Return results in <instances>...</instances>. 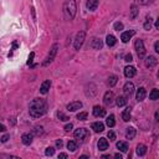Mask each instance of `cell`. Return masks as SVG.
<instances>
[{"label": "cell", "mask_w": 159, "mask_h": 159, "mask_svg": "<svg viewBox=\"0 0 159 159\" xmlns=\"http://www.w3.org/2000/svg\"><path fill=\"white\" fill-rule=\"evenodd\" d=\"M47 112V103L42 98H35L30 102L29 113L32 118H40Z\"/></svg>", "instance_id": "cell-1"}, {"label": "cell", "mask_w": 159, "mask_h": 159, "mask_svg": "<svg viewBox=\"0 0 159 159\" xmlns=\"http://www.w3.org/2000/svg\"><path fill=\"white\" fill-rule=\"evenodd\" d=\"M123 91H124V94H126V96H131V94L134 92V84L132 82H127L123 87Z\"/></svg>", "instance_id": "cell-16"}, {"label": "cell", "mask_w": 159, "mask_h": 159, "mask_svg": "<svg viewBox=\"0 0 159 159\" xmlns=\"http://www.w3.org/2000/svg\"><path fill=\"white\" fill-rule=\"evenodd\" d=\"M157 59H155L154 56H148L147 59H145V66L147 67H154L157 65Z\"/></svg>", "instance_id": "cell-20"}, {"label": "cell", "mask_w": 159, "mask_h": 159, "mask_svg": "<svg viewBox=\"0 0 159 159\" xmlns=\"http://www.w3.org/2000/svg\"><path fill=\"white\" fill-rule=\"evenodd\" d=\"M62 145H63L62 139H57V141H56V148H61Z\"/></svg>", "instance_id": "cell-45"}, {"label": "cell", "mask_w": 159, "mask_h": 159, "mask_svg": "<svg viewBox=\"0 0 159 159\" xmlns=\"http://www.w3.org/2000/svg\"><path fill=\"white\" fill-rule=\"evenodd\" d=\"M123 24L119 22V21H117L116 24H114V30H117V31H121V30H123Z\"/></svg>", "instance_id": "cell-38"}, {"label": "cell", "mask_w": 159, "mask_h": 159, "mask_svg": "<svg viewBox=\"0 0 159 159\" xmlns=\"http://www.w3.org/2000/svg\"><path fill=\"white\" fill-rule=\"evenodd\" d=\"M77 13V5L75 0H66L63 4V14L67 20H72L76 16Z\"/></svg>", "instance_id": "cell-2"}, {"label": "cell", "mask_w": 159, "mask_h": 159, "mask_svg": "<svg viewBox=\"0 0 159 159\" xmlns=\"http://www.w3.org/2000/svg\"><path fill=\"white\" fill-rule=\"evenodd\" d=\"M32 139H34V133H24L21 137V142H22V144H25V145L31 144Z\"/></svg>", "instance_id": "cell-13"}, {"label": "cell", "mask_w": 159, "mask_h": 159, "mask_svg": "<svg viewBox=\"0 0 159 159\" xmlns=\"http://www.w3.org/2000/svg\"><path fill=\"white\" fill-rule=\"evenodd\" d=\"M106 44H107V46L113 47V46L117 44V39L114 38L113 35H107V38H106Z\"/></svg>", "instance_id": "cell-24"}, {"label": "cell", "mask_w": 159, "mask_h": 159, "mask_svg": "<svg viewBox=\"0 0 159 159\" xmlns=\"http://www.w3.org/2000/svg\"><path fill=\"white\" fill-rule=\"evenodd\" d=\"M92 113H93L94 117H104L106 116V110L101 106H94Z\"/></svg>", "instance_id": "cell-11"}, {"label": "cell", "mask_w": 159, "mask_h": 159, "mask_svg": "<svg viewBox=\"0 0 159 159\" xmlns=\"http://www.w3.org/2000/svg\"><path fill=\"white\" fill-rule=\"evenodd\" d=\"M67 157H69V155H67L66 153H60V154H59V159H60V158H67Z\"/></svg>", "instance_id": "cell-47"}, {"label": "cell", "mask_w": 159, "mask_h": 159, "mask_svg": "<svg viewBox=\"0 0 159 159\" xmlns=\"http://www.w3.org/2000/svg\"><path fill=\"white\" fill-rule=\"evenodd\" d=\"M136 153H137V155H139V157H143V155H145V153H147V147H145L144 144H138Z\"/></svg>", "instance_id": "cell-22"}, {"label": "cell", "mask_w": 159, "mask_h": 159, "mask_svg": "<svg viewBox=\"0 0 159 159\" xmlns=\"http://www.w3.org/2000/svg\"><path fill=\"white\" fill-rule=\"evenodd\" d=\"M114 158H117V159H122V154H121V153H116V154H114Z\"/></svg>", "instance_id": "cell-49"}, {"label": "cell", "mask_w": 159, "mask_h": 159, "mask_svg": "<svg viewBox=\"0 0 159 159\" xmlns=\"http://www.w3.org/2000/svg\"><path fill=\"white\" fill-rule=\"evenodd\" d=\"M126 103H127V98L124 96H119V97H117V98H116V104L118 107L126 106Z\"/></svg>", "instance_id": "cell-28"}, {"label": "cell", "mask_w": 159, "mask_h": 159, "mask_svg": "<svg viewBox=\"0 0 159 159\" xmlns=\"http://www.w3.org/2000/svg\"><path fill=\"white\" fill-rule=\"evenodd\" d=\"M5 131H6V128L4 124H0V132H5Z\"/></svg>", "instance_id": "cell-48"}, {"label": "cell", "mask_w": 159, "mask_h": 159, "mask_svg": "<svg viewBox=\"0 0 159 159\" xmlns=\"http://www.w3.org/2000/svg\"><path fill=\"white\" fill-rule=\"evenodd\" d=\"M92 129L96 132V133H100V132H103L104 131V124L102 123V122H94V123H92Z\"/></svg>", "instance_id": "cell-18"}, {"label": "cell", "mask_w": 159, "mask_h": 159, "mask_svg": "<svg viewBox=\"0 0 159 159\" xmlns=\"http://www.w3.org/2000/svg\"><path fill=\"white\" fill-rule=\"evenodd\" d=\"M34 57H35V52H31V53H30V56H29V60H28V65L29 66H32Z\"/></svg>", "instance_id": "cell-40"}, {"label": "cell", "mask_w": 159, "mask_h": 159, "mask_svg": "<svg viewBox=\"0 0 159 159\" xmlns=\"http://www.w3.org/2000/svg\"><path fill=\"white\" fill-rule=\"evenodd\" d=\"M53 153H55V148H53V147H49V148H46L45 154L47 155V157H51V155H53Z\"/></svg>", "instance_id": "cell-36"}, {"label": "cell", "mask_w": 159, "mask_h": 159, "mask_svg": "<svg viewBox=\"0 0 159 159\" xmlns=\"http://www.w3.org/2000/svg\"><path fill=\"white\" fill-rule=\"evenodd\" d=\"M57 50H59V44H53L52 47L50 49V52L47 53L45 61L42 62V66H47L49 63L52 62L53 59H55V56H56V53H57Z\"/></svg>", "instance_id": "cell-3"}, {"label": "cell", "mask_w": 159, "mask_h": 159, "mask_svg": "<svg viewBox=\"0 0 159 159\" xmlns=\"http://www.w3.org/2000/svg\"><path fill=\"white\" fill-rule=\"evenodd\" d=\"M77 142L76 141H70L69 143H67V149H70L71 152H75L76 149H77Z\"/></svg>", "instance_id": "cell-32"}, {"label": "cell", "mask_w": 159, "mask_h": 159, "mask_svg": "<svg viewBox=\"0 0 159 159\" xmlns=\"http://www.w3.org/2000/svg\"><path fill=\"white\" fill-rule=\"evenodd\" d=\"M97 147H98L100 150H106L108 149V141L106 139V138H100L98 143H97Z\"/></svg>", "instance_id": "cell-17"}, {"label": "cell", "mask_w": 159, "mask_h": 159, "mask_svg": "<svg viewBox=\"0 0 159 159\" xmlns=\"http://www.w3.org/2000/svg\"><path fill=\"white\" fill-rule=\"evenodd\" d=\"M100 5V0H87L86 3V8L90 10V11H94Z\"/></svg>", "instance_id": "cell-14"}, {"label": "cell", "mask_w": 159, "mask_h": 159, "mask_svg": "<svg viewBox=\"0 0 159 159\" xmlns=\"http://www.w3.org/2000/svg\"><path fill=\"white\" fill-rule=\"evenodd\" d=\"M134 35H136V31H134V30H129V31H124V32H122V35H121L122 42H123V44H127L132 38H133Z\"/></svg>", "instance_id": "cell-7"}, {"label": "cell", "mask_w": 159, "mask_h": 159, "mask_svg": "<svg viewBox=\"0 0 159 159\" xmlns=\"http://www.w3.org/2000/svg\"><path fill=\"white\" fill-rule=\"evenodd\" d=\"M136 134H137V131L134 129L133 127L127 128V131H126V138L127 139H133V138L136 137Z\"/></svg>", "instance_id": "cell-21"}, {"label": "cell", "mask_w": 159, "mask_h": 159, "mask_svg": "<svg viewBox=\"0 0 159 159\" xmlns=\"http://www.w3.org/2000/svg\"><path fill=\"white\" fill-rule=\"evenodd\" d=\"M134 49H136L137 55H138L139 59H143V57L145 56V47H144L143 40H141V39L136 40V42H134Z\"/></svg>", "instance_id": "cell-5"}, {"label": "cell", "mask_w": 159, "mask_h": 159, "mask_svg": "<svg viewBox=\"0 0 159 159\" xmlns=\"http://www.w3.org/2000/svg\"><path fill=\"white\" fill-rule=\"evenodd\" d=\"M154 51L155 52H159V41H157L154 44Z\"/></svg>", "instance_id": "cell-46"}, {"label": "cell", "mask_w": 159, "mask_h": 159, "mask_svg": "<svg viewBox=\"0 0 159 159\" xmlns=\"http://www.w3.org/2000/svg\"><path fill=\"white\" fill-rule=\"evenodd\" d=\"M106 124L108 127H114V124H116V121H114V114H110V116L107 117V119H106Z\"/></svg>", "instance_id": "cell-29"}, {"label": "cell", "mask_w": 159, "mask_h": 159, "mask_svg": "<svg viewBox=\"0 0 159 159\" xmlns=\"http://www.w3.org/2000/svg\"><path fill=\"white\" fill-rule=\"evenodd\" d=\"M84 39H86V31H80L77 34L76 38H75V41H73V47H75V50H80L81 47H82Z\"/></svg>", "instance_id": "cell-4"}, {"label": "cell", "mask_w": 159, "mask_h": 159, "mask_svg": "<svg viewBox=\"0 0 159 159\" xmlns=\"http://www.w3.org/2000/svg\"><path fill=\"white\" fill-rule=\"evenodd\" d=\"M136 73H137V70H136V67H133V66H127L126 69H124V76H126L127 79L134 77Z\"/></svg>", "instance_id": "cell-12"}, {"label": "cell", "mask_w": 159, "mask_h": 159, "mask_svg": "<svg viewBox=\"0 0 159 159\" xmlns=\"http://www.w3.org/2000/svg\"><path fill=\"white\" fill-rule=\"evenodd\" d=\"M113 102H114V94H113V92L107 91V92L104 93V97H103V103L106 104V106H111V104H113Z\"/></svg>", "instance_id": "cell-8"}, {"label": "cell", "mask_w": 159, "mask_h": 159, "mask_svg": "<svg viewBox=\"0 0 159 159\" xmlns=\"http://www.w3.org/2000/svg\"><path fill=\"white\" fill-rule=\"evenodd\" d=\"M80 158H81V159H86V158H88V155H81Z\"/></svg>", "instance_id": "cell-51"}, {"label": "cell", "mask_w": 159, "mask_h": 159, "mask_svg": "<svg viewBox=\"0 0 159 159\" xmlns=\"http://www.w3.org/2000/svg\"><path fill=\"white\" fill-rule=\"evenodd\" d=\"M87 117H88V113L87 112H80L77 114V119H80V121H86Z\"/></svg>", "instance_id": "cell-35"}, {"label": "cell", "mask_w": 159, "mask_h": 159, "mask_svg": "<svg viewBox=\"0 0 159 159\" xmlns=\"http://www.w3.org/2000/svg\"><path fill=\"white\" fill-rule=\"evenodd\" d=\"M158 98H159V91L157 88H153V90H152V92L149 93V100L157 101Z\"/></svg>", "instance_id": "cell-31"}, {"label": "cell", "mask_w": 159, "mask_h": 159, "mask_svg": "<svg viewBox=\"0 0 159 159\" xmlns=\"http://www.w3.org/2000/svg\"><path fill=\"white\" fill-rule=\"evenodd\" d=\"M73 136H75V138L77 141L80 142H83L84 139H86L87 137L90 136V132L86 129V128H79V129L75 131V133H73Z\"/></svg>", "instance_id": "cell-6"}, {"label": "cell", "mask_w": 159, "mask_h": 159, "mask_svg": "<svg viewBox=\"0 0 159 159\" xmlns=\"http://www.w3.org/2000/svg\"><path fill=\"white\" fill-rule=\"evenodd\" d=\"M16 47H18V42L14 41V42H13V49H11V51H10V52H9V55H8L9 57H10V56H13V51H14Z\"/></svg>", "instance_id": "cell-42"}, {"label": "cell", "mask_w": 159, "mask_h": 159, "mask_svg": "<svg viewBox=\"0 0 159 159\" xmlns=\"http://www.w3.org/2000/svg\"><path fill=\"white\" fill-rule=\"evenodd\" d=\"M107 137L110 138V141H116V134H114V132L113 131H110L108 132V134H107Z\"/></svg>", "instance_id": "cell-39"}, {"label": "cell", "mask_w": 159, "mask_h": 159, "mask_svg": "<svg viewBox=\"0 0 159 159\" xmlns=\"http://www.w3.org/2000/svg\"><path fill=\"white\" fill-rule=\"evenodd\" d=\"M153 1L154 0H136V3L139 5H148V4H152Z\"/></svg>", "instance_id": "cell-37"}, {"label": "cell", "mask_w": 159, "mask_h": 159, "mask_svg": "<svg viewBox=\"0 0 159 159\" xmlns=\"http://www.w3.org/2000/svg\"><path fill=\"white\" fill-rule=\"evenodd\" d=\"M124 61H126V62H132V61H133V56H132L131 53H127V55L124 56Z\"/></svg>", "instance_id": "cell-41"}, {"label": "cell", "mask_w": 159, "mask_h": 159, "mask_svg": "<svg viewBox=\"0 0 159 159\" xmlns=\"http://www.w3.org/2000/svg\"><path fill=\"white\" fill-rule=\"evenodd\" d=\"M9 138H10V136H9V134H5V136H3L1 138H0V141H1L3 143H6V142H8V139H9Z\"/></svg>", "instance_id": "cell-43"}, {"label": "cell", "mask_w": 159, "mask_h": 159, "mask_svg": "<svg viewBox=\"0 0 159 159\" xmlns=\"http://www.w3.org/2000/svg\"><path fill=\"white\" fill-rule=\"evenodd\" d=\"M152 22H153V19H152V16H147L145 18V21H144V30H147V31H149L152 29Z\"/></svg>", "instance_id": "cell-27"}, {"label": "cell", "mask_w": 159, "mask_h": 159, "mask_svg": "<svg viewBox=\"0 0 159 159\" xmlns=\"http://www.w3.org/2000/svg\"><path fill=\"white\" fill-rule=\"evenodd\" d=\"M117 148L122 153H127L128 152V143L127 142H117Z\"/></svg>", "instance_id": "cell-25"}, {"label": "cell", "mask_w": 159, "mask_h": 159, "mask_svg": "<svg viewBox=\"0 0 159 159\" xmlns=\"http://www.w3.org/2000/svg\"><path fill=\"white\" fill-rule=\"evenodd\" d=\"M92 49H94V50H101L102 49V46H103V42H102V40L101 39H93V41H92Z\"/></svg>", "instance_id": "cell-23"}, {"label": "cell", "mask_w": 159, "mask_h": 159, "mask_svg": "<svg viewBox=\"0 0 159 159\" xmlns=\"http://www.w3.org/2000/svg\"><path fill=\"white\" fill-rule=\"evenodd\" d=\"M117 81H118V77L116 75H111L110 77H108V86H110V87L116 86Z\"/></svg>", "instance_id": "cell-30"}, {"label": "cell", "mask_w": 159, "mask_h": 159, "mask_svg": "<svg viewBox=\"0 0 159 159\" xmlns=\"http://www.w3.org/2000/svg\"><path fill=\"white\" fill-rule=\"evenodd\" d=\"M50 87H51V81H50V80H45L41 83V86H40V93H41V94H46L47 92H49Z\"/></svg>", "instance_id": "cell-10"}, {"label": "cell", "mask_w": 159, "mask_h": 159, "mask_svg": "<svg viewBox=\"0 0 159 159\" xmlns=\"http://www.w3.org/2000/svg\"><path fill=\"white\" fill-rule=\"evenodd\" d=\"M131 117H132V108L127 107L126 110L122 112V118H123L124 122H128V121H131Z\"/></svg>", "instance_id": "cell-19"}, {"label": "cell", "mask_w": 159, "mask_h": 159, "mask_svg": "<svg viewBox=\"0 0 159 159\" xmlns=\"http://www.w3.org/2000/svg\"><path fill=\"white\" fill-rule=\"evenodd\" d=\"M80 108H82V102H80V101H75V102L67 104V111H70V112H76Z\"/></svg>", "instance_id": "cell-9"}, {"label": "cell", "mask_w": 159, "mask_h": 159, "mask_svg": "<svg viewBox=\"0 0 159 159\" xmlns=\"http://www.w3.org/2000/svg\"><path fill=\"white\" fill-rule=\"evenodd\" d=\"M145 96H147V91H145L144 87H139V88L137 90V94H136V98L138 102H142V101H144Z\"/></svg>", "instance_id": "cell-15"}, {"label": "cell", "mask_w": 159, "mask_h": 159, "mask_svg": "<svg viewBox=\"0 0 159 159\" xmlns=\"http://www.w3.org/2000/svg\"><path fill=\"white\" fill-rule=\"evenodd\" d=\"M57 118H59L60 121H62V122L70 121V117H69V116H66V114H63L62 112H57Z\"/></svg>", "instance_id": "cell-34"}, {"label": "cell", "mask_w": 159, "mask_h": 159, "mask_svg": "<svg viewBox=\"0 0 159 159\" xmlns=\"http://www.w3.org/2000/svg\"><path fill=\"white\" fill-rule=\"evenodd\" d=\"M138 15H139V10H138L137 5H132V6H131V14H129V18H131L132 20H134Z\"/></svg>", "instance_id": "cell-26"}, {"label": "cell", "mask_w": 159, "mask_h": 159, "mask_svg": "<svg viewBox=\"0 0 159 159\" xmlns=\"http://www.w3.org/2000/svg\"><path fill=\"white\" fill-rule=\"evenodd\" d=\"M72 128H73V124L72 123H69V124H66V126H65V131L66 132H70Z\"/></svg>", "instance_id": "cell-44"}, {"label": "cell", "mask_w": 159, "mask_h": 159, "mask_svg": "<svg viewBox=\"0 0 159 159\" xmlns=\"http://www.w3.org/2000/svg\"><path fill=\"white\" fill-rule=\"evenodd\" d=\"M155 28L159 29V20H157V21H155Z\"/></svg>", "instance_id": "cell-50"}, {"label": "cell", "mask_w": 159, "mask_h": 159, "mask_svg": "<svg viewBox=\"0 0 159 159\" xmlns=\"http://www.w3.org/2000/svg\"><path fill=\"white\" fill-rule=\"evenodd\" d=\"M32 133H34V136H42L44 134V128L41 126H36L35 128H34Z\"/></svg>", "instance_id": "cell-33"}]
</instances>
